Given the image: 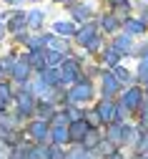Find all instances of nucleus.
<instances>
[{"label": "nucleus", "instance_id": "15", "mask_svg": "<svg viewBox=\"0 0 148 159\" xmlns=\"http://www.w3.org/2000/svg\"><path fill=\"white\" fill-rule=\"evenodd\" d=\"M113 3H128V0H113Z\"/></svg>", "mask_w": 148, "mask_h": 159}, {"label": "nucleus", "instance_id": "16", "mask_svg": "<svg viewBox=\"0 0 148 159\" xmlns=\"http://www.w3.org/2000/svg\"><path fill=\"white\" fill-rule=\"evenodd\" d=\"M0 38H3V23H0Z\"/></svg>", "mask_w": 148, "mask_h": 159}, {"label": "nucleus", "instance_id": "8", "mask_svg": "<svg viewBox=\"0 0 148 159\" xmlns=\"http://www.w3.org/2000/svg\"><path fill=\"white\" fill-rule=\"evenodd\" d=\"M73 15L78 18V20H86V18H88V8H83V5H78V8H73Z\"/></svg>", "mask_w": 148, "mask_h": 159}, {"label": "nucleus", "instance_id": "10", "mask_svg": "<svg viewBox=\"0 0 148 159\" xmlns=\"http://www.w3.org/2000/svg\"><path fill=\"white\" fill-rule=\"evenodd\" d=\"M55 30H58V33H73L75 28H73L70 23H55Z\"/></svg>", "mask_w": 148, "mask_h": 159}, {"label": "nucleus", "instance_id": "2", "mask_svg": "<svg viewBox=\"0 0 148 159\" xmlns=\"http://www.w3.org/2000/svg\"><path fill=\"white\" fill-rule=\"evenodd\" d=\"M86 129H88V126H86V124H83L80 119H78V121H73V129L68 131V136H70V139H75V142H78V139H80L83 134H86Z\"/></svg>", "mask_w": 148, "mask_h": 159}, {"label": "nucleus", "instance_id": "11", "mask_svg": "<svg viewBox=\"0 0 148 159\" xmlns=\"http://www.w3.org/2000/svg\"><path fill=\"white\" fill-rule=\"evenodd\" d=\"M121 48H123V51H128V48H131V38H128V35H125L123 41H116V51H121Z\"/></svg>", "mask_w": 148, "mask_h": 159}, {"label": "nucleus", "instance_id": "12", "mask_svg": "<svg viewBox=\"0 0 148 159\" xmlns=\"http://www.w3.org/2000/svg\"><path fill=\"white\" fill-rule=\"evenodd\" d=\"M58 61H60L58 53H48V63H58Z\"/></svg>", "mask_w": 148, "mask_h": 159}, {"label": "nucleus", "instance_id": "1", "mask_svg": "<svg viewBox=\"0 0 148 159\" xmlns=\"http://www.w3.org/2000/svg\"><path fill=\"white\" fill-rule=\"evenodd\" d=\"M91 93H93V86H91V84H78V86L70 91V101H86Z\"/></svg>", "mask_w": 148, "mask_h": 159}, {"label": "nucleus", "instance_id": "5", "mask_svg": "<svg viewBox=\"0 0 148 159\" xmlns=\"http://www.w3.org/2000/svg\"><path fill=\"white\" fill-rule=\"evenodd\" d=\"M125 25H128V30H133V33H143L146 30V23L143 20H128Z\"/></svg>", "mask_w": 148, "mask_h": 159}, {"label": "nucleus", "instance_id": "13", "mask_svg": "<svg viewBox=\"0 0 148 159\" xmlns=\"http://www.w3.org/2000/svg\"><path fill=\"white\" fill-rule=\"evenodd\" d=\"M70 159H88V157H86V154H83V152L78 149V152H73V157H70Z\"/></svg>", "mask_w": 148, "mask_h": 159}, {"label": "nucleus", "instance_id": "9", "mask_svg": "<svg viewBox=\"0 0 148 159\" xmlns=\"http://www.w3.org/2000/svg\"><path fill=\"white\" fill-rule=\"evenodd\" d=\"M33 134L40 139V136H45V124L43 121H38V124H33Z\"/></svg>", "mask_w": 148, "mask_h": 159}, {"label": "nucleus", "instance_id": "4", "mask_svg": "<svg viewBox=\"0 0 148 159\" xmlns=\"http://www.w3.org/2000/svg\"><path fill=\"white\" fill-rule=\"evenodd\" d=\"M28 18H30V20H25V23H30L33 28H38L40 23H43V13H40V10H33V13L28 15Z\"/></svg>", "mask_w": 148, "mask_h": 159}, {"label": "nucleus", "instance_id": "7", "mask_svg": "<svg viewBox=\"0 0 148 159\" xmlns=\"http://www.w3.org/2000/svg\"><path fill=\"white\" fill-rule=\"evenodd\" d=\"M53 136H55V142H58V144L68 142V131H66V129H55V131H53Z\"/></svg>", "mask_w": 148, "mask_h": 159}, {"label": "nucleus", "instance_id": "3", "mask_svg": "<svg viewBox=\"0 0 148 159\" xmlns=\"http://www.w3.org/2000/svg\"><path fill=\"white\" fill-rule=\"evenodd\" d=\"M25 76H28V63H15V78L25 81Z\"/></svg>", "mask_w": 148, "mask_h": 159}, {"label": "nucleus", "instance_id": "14", "mask_svg": "<svg viewBox=\"0 0 148 159\" xmlns=\"http://www.w3.org/2000/svg\"><path fill=\"white\" fill-rule=\"evenodd\" d=\"M86 144H88V147H93V144H95V134H93V131L88 134V142H86Z\"/></svg>", "mask_w": 148, "mask_h": 159}, {"label": "nucleus", "instance_id": "6", "mask_svg": "<svg viewBox=\"0 0 148 159\" xmlns=\"http://www.w3.org/2000/svg\"><path fill=\"white\" fill-rule=\"evenodd\" d=\"M138 98H141V91L133 89V91H128V96H125V104H128V106H136V104H138Z\"/></svg>", "mask_w": 148, "mask_h": 159}]
</instances>
